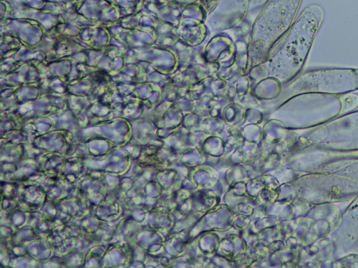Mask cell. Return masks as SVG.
Instances as JSON below:
<instances>
[{"label": "cell", "instance_id": "obj_1", "mask_svg": "<svg viewBox=\"0 0 358 268\" xmlns=\"http://www.w3.org/2000/svg\"><path fill=\"white\" fill-rule=\"evenodd\" d=\"M358 90V68L321 67L301 74L292 87V94L339 96Z\"/></svg>", "mask_w": 358, "mask_h": 268}, {"label": "cell", "instance_id": "obj_2", "mask_svg": "<svg viewBox=\"0 0 358 268\" xmlns=\"http://www.w3.org/2000/svg\"><path fill=\"white\" fill-rule=\"evenodd\" d=\"M341 110L345 111L358 105V95L354 94H345L338 96Z\"/></svg>", "mask_w": 358, "mask_h": 268}]
</instances>
